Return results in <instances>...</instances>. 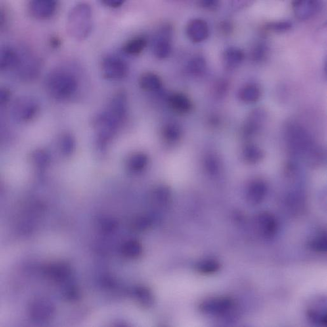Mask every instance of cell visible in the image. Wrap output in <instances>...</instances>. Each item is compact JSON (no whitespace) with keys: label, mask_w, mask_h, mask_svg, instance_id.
<instances>
[{"label":"cell","mask_w":327,"mask_h":327,"mask_svg":"<svg viewBox=\"0 0 327 327\" xmlns=\"http://www.w3.org/2000/svg\"><path fill=\"white\" fill-rule=\"evenodd\" d=\"M93 27V10L89 4L81 3L71 8L67 18L68 34L77 41H83L92 32Z\"/></svg>","instance_id":"cell-1"},{"label":"cell","mask_w":327,"mask_h":327,"mask_svg":"<svg viewBox=\"0 0 327 327\" xmlns=\"http://www.w3.org/2000/svg\"><path fill=\"white\" fill-rule=\"evenodd\" d=\"M45 83L50 94L58 100L70 98L79 87L76 75L64 69H58L50 72L46 78Z\"/></svg>","instance_id":"cell-2"},{"label":"cell","mask_w":327,"mask_h":327,"mask_svg":"<svg viewBox=\"0 0 327 327\" xmlns=\"http://www.w3.org/2000/svg\"><path fill=\"white\" fill-rule=\"evenodd\" d=\"M102 75L109 81H120L129 73V66L123 58L116 55H108L102 62Z\"/></svg>","instance_id":"cell-3"},{"label":"cell","mask_w":327,"mask_h":327,"mask_svg":"<svg viewBox=\"0 0 327 327\" xmlns=\"http://www.w3.org/2000/svg\"><path fill=\"white\" fill-rule=\"evenodd\" d=\"M173 28L170 24H164L159 28L153 41V52L159 60L168 58L171 53Z\"/></svg>","instance_id":"cell-4"},{"label":"cell","mask_w":327,"mask_h":327,"mask_svg":"<svg viewBox=\"0 0 327 327\" xmlns=\"http://www.w3.org/2000/svg\"><path fill=\"white\" fill-rule=\"evenodd\" d=\"M39 111V104L35 99L31 97L19 98L14 102L12 114L16 120L19 122H26L32 120Z\"/></svg>","instance_id":"cell-5"},{"label":"cell","mask_w":327,"mask_h":327,"mask_svg":"<svg viewBox=\"0 0 327 327\" xmlns=\"http://www.w3.org/2000/svg\"><path fill=\"white\" fill-rule=\"evenodd\" d=\"M234 307L233 299L221 297L205 300L199 306V309L202 313L209 315L222 316L227 314Z\"/></svg>","instance_id":"cell-6"},{"label":"cell","mask_w":327,"mask_h":327,"mask_svg":"<svg viewBox=\"0 0 327 327\" xmlns=\"http://www.w3.org/2000/svg\"><path fill=\"white\" fill-rule=\"evenodd\" d=\"M41 69V62L33 54L27 51L26 53H20V64L17 69L20 78L25 81H32L39 76Z\"/></svg>","instance_id":"cell-7"},{"label":"cell","mask_w":327,"mask_h":327,"mask_svg":"<svg viewBox=\"0 0 327 327\" xmlns=\"http://www.w3.org/2000/svg\"><path fill=\"white\" fill-rule=\"evenodd\" d=\"M58 7V2L54 0H33L28 4L29 14L39 20L52 18L57 11Z\"/></svg>","instance_id":"cell-8"},{"label":"cell","mask_w":327,"mask_h":327,"mask_svg":"<svg viewBox=\"0 0 327 327\" xmlns=\"http://www.w3.org/2000/svg\"><path fill=\"white\" fill-rule=\"evenodd\" d=\"M55 313V308L50 301L46 299H37L29 308V313L33 320L37 322H45L51 319Z\"/></svg>","instance_id":"cell-9"},{"label":"cell","mask_w":327,"mask_h":327,"mask_svg":"<svg viewBox=\"0 0 327 327\" xmlns=\"http://www.w3.org/2000/svg\"><path fill=\"white\" fill-rule=\"evenodd\" d=\"M188 39L194 43H201L208 38L209 29L208 24L201 19H194L188 23L186 28Z\"/></svg>","instance_id":"cell-10"},{"label":"cell","mask_w":327,"mask_h":327,"mask_svg":"<svg viewBox=\"0 0 327 327\" xmlns=\"http://www.w3.org/2000/svg\"><path fill=\"white\" fill-rule=\"evenodd\" d=\"M321 3L315 0H298L292 3V8L295 17L300 20H307L318 13Z\"/></svg>","instance_id":"cell-11"},{"label":"cell","mask_w":327,"mask_h":327,"mask_svg":"<svg viewBox=\"0 0 327 327\" xmlns=\"http://www.w3.org/2000/svg\"><path fill=\"white\" fill-rule=\"evenodd\" d=\"M20 61V51L9 46L3 47L0 53V68L3 71L17 70Z\"/></svg>","instance_id":"cell-12"},{"label":"cell","mask_w":327,"mask_h":327,"mask_svg":"<svg viewBox=\"0 0 327 327\" xmlns=\"http://www.w3.org/2000/svg\"><path fill=\"white\" fill-rule=\"evenodd\" d=\"M258 228L264 238H273L278 230V222L272 214L264 212L258 216L257 220Z\"/></svg>","instance_id":"cell-13"},{"label":"cell","mask_w":327,"mask_h":327,"mask_svg":"<svg viewBox=\"0 0 327 327\" xmlns=\"http://www.w3.org/2000/svg\"><path fill=\"white\" fill-rule=\"evenodd\" d=\"M45 272L51 280L60 283L65 282L71 275L70 266L63 263L50 264L45 268Z\"/></svg>","instance_id":"cell-14"},{"label":"cell","mask_w":327,"mask_h":327,"mask_svg":"<svg viewBox=\"0 0 327 327\" xmlns=\"http://www.w3.org/2000/svg\"><path fill=\"white\" fill-rule=\"evenodd\" d=\"M245 56L242 49L234 47L228 48L223 54L224 66L228 70H233L242 63Z\"/></svg>","instance_id":"cell-15"},{"label":"cell","mask_w":327,"mask_h":327,"mask_svg":"<svg viewBox=\"0 0 327 327\" xmlns=\"http://www.w3.org/2000/svg\"><path fill=\"white\" fill-rule=\"evenodd\" d=\"M168 102L171 108L178 114H187L192 108L191 101L182 93L171 94L168 98Z\"/></svg>","instance_id":"cell-16"},{"label":"cell","mask_w":327,"mask_h":327,"mask_svg":"<svg viewBox=\"0 0 327 327\" xmlns=\"http://www.w3.org/2000/svg\"><path fill=\"white\" fill-rule=\"evenodd\" d=\"M139 85L144 91L157 92L162 88L163 81L156 73L146 72L140 76Z\"/></svg>","instance_id":"cell-17"},{"label":"cell","mask_w":327,"mask_h":327,"mask_svg":"<svg viewBox=\"0 0 327 327\" xmlns=\"http://www.w3.org/2000/svg\"><path fill=\"white\" fill-rule=\"evenodd\" d=\"M267 193V186L263 182L257 180L249 185L247 192V199L251 204L257 205L263 202Z\"/></svg>","instance_id":"cell-18"},{"label":"cell","mask_w":327,"mask_h":327,"mask_svg":"<svg viewBox=\"0 0 327 327\" xmlns=\"http://www.w3.org/2000/svg\"><path fill=\"white\" fill-rule=\"evenodd\" d=\"M148 45V40L144 36H138L130 39L123 46V50L130 56H137L142 53Z\"/></svg>","instance_id":"cell-19"},{"label":"cell","mask_w":327,"mask_h":327,"mask_svg":"<svg viewBox=\"0 0 327 327\" xmlns=\"http://www.w3.org/2000/svg\"><path fill=\"white\" fill-rule=\"evenodd\" d=\"M206 60L201 56H195L192 58L186 66V72L194 77L203 76L206 72Z\"/></svg>","instance_id":"cell-20"},{"label":"cell","mask_w":327,"mask_h":327,"mask_svg":"<svg viewBox=\"0 0 327 327\" xmlns=\"http://www.w3.org/2000/svg\"><path fill=\"white\" fill-rule=\"evenodd\" d=\"M261 92L257 85L249 83L243 87L239 92V97L243 102L253 103L261 97Z\"/></svg>","instance_id":"cell-21"},{"label":"cell","mask_w":327,"mask_h":327,"mask_svg":"<svg viewBox=\"0 0 327 327\" xmlns=\"http://www.w3.org/2000/svg\"><path fill=\"white\" fill-rule=\"evenodd\" d=\"M142 245L136 241H129L125 243L122 248V252L125 257L136 259L142 255Z\"/></svg>","instance_id":"cell-22"},{"label":"cell","mask_w":327,"mask_h":327,"mask_svg":"<svg viewBox=\"0 0 327 327\" xmlns=\"http://www.w3.org/2000/svg\"><path fill=\"white\" fill-rule=\"evenodd\" d=\"M264 114L261 111H255L249 117L248 123L245 126V133L251 135L259 129L260 125L263 123Z\"/></svg>","instance_id":"cell-23"},{"label":"cell","mask_w":327,"mask_h":327,"mask_svg":"<svg viewBox=\"0 0 327 327\" xmlns=\"http://www.w3.org/2000/svg\"><path fill=\"white\" fill-rule=\"evenodd\" d=\"M163 137L169 142H175L181 137V129L177 124L169 123L164 127L163 130Z\"/></svg>","instance_id":"cell-24"},{"label":"cell","mask_w":327,"mask_h":327,"mask_svg":"<svg viewBox=\"0 0 327 327\" xmlns=\"http://www.w3.org/2000/svg\"><path fill=\"white\" fill-rule=\"evenodd\" d=\"M221 265L214 259H207L200 262L197 265V269L203 274H212L219 271Z\"/></svg>","instance_id":"cell-25"},{"label":"cell","mask_w":327,"mask_h":327,"mask_svg":"<svg viewBox=\"0 0 327 327\" xmlns=\"http://www.w3.org/2000/svg\"><path fill=\"white\" fill-rule=\"evenodd\" d=\"M146 163H147V158L144 154H136L130 158L128 167L132 171H139L145 167Z\"/></svg>","instance_id":"cell-26"},{"label":"cell","mask_w":327,"mask_h":327,"mask_svg":"<svg viewBox=\"0 0 327 327\" xmlns=\"http://www.w3.org/2000/svg\"><path fill=\"white\" fill-rule=\"evenodd\" d=\"M136 298L143 305L149 306L153 303V295L150 291L144 287H139L135 290Z\"/></svg>","instance_id":"cell-27"},{"label":"cell","mask_w":327,"mask_h":327,"mask_svg":"<svg viewBox=\"0 0 327 327\" xmlns=\"http://www.w3.org/2000/svg\"><path fill=\"white\" fill-rule=\"evenodd\" d=\"M310 248L316 252L325 253L327 251V243L326 234L320 235L309 243Z\"/></svg>","instance_id":"cell-28"},{"label":"cell","mask_w":327,"mask_h":327,"mask_svg":"<svg viewBox=\"0 0 327 327\" xmlns=\"http://www.w3.org/2000/svg\"><path fill=\"white\" fill-rule=\"evenodd\" d=\"M307 316L312 323L319 326H326L327 318L326 313L316 309H309L307 311Z\"/></svg>","instance_id":"cell-29"},{"label":"cell","mask_w":327,"mask_h":327,"mask_svg":"<svg viewBox=\"0 0 327 327\" xmlns=\"http://www.w3.org/2000/svg\"><path fill=\"white\" fill-rule=\"evenodd\" d=\"M245 158L249 162L256 163L262 158L263 153L257 146L249 145L245 148Z\"/></svg>","instance_id":"cell-30"},{"label":"cell","mask_w":327,"mask_h":327,"mask_svg":"<svg viewBox=\"0 0 327 327\" xmlns=\"http://www.w3.org/2000/svg\"><path fill=\"white\" fill-rule=\"evenodd\" d=\"M61 146L62 152L65 154H71L75 148L74 138L69 134L62 136L61 140Z\"/></svg>","instance_id":"cell-31"},{"label":"cell","mask_w":327,"mask_h":327,"mask_svg":"<svg viewBox=\"0 0 327 327\" xmlns=\"http://www.w3.org/2000/svg\"><path fill=\"white\" fill-rule=\"evenodd\" d=\"M292 24L288 20L269 23L267 25V29L275 32H285L292 28Z\"/></svg>","instance_id":"cell-32"},{"label":"cell","mask_w":327,"mask_h":327,"mask_svg":"<svg viewBox=\"0 0 327 327\" xmlns=\"http://www.w3.org/2000/svg\"><path fill=\"white\" fill-rule=\"evenodd\" d=\"M267 52V48L263 44H259L254 48L251 53V57L255 61H260L265 58Z\"/></svg>","instance_id":"cell-33"},{"label":"cell","mask_w":327,"mask_h":327,"mask_svg":"<svg viewBox=\"0 0 327 327\" xmlns=\"http://www.w3.org/2000/svg\"><path fill=\"white\" fill-rule=\"evenodd\" d=\"M132 225L136 230H143L149 227L150 221L146 217H138L133 221Z\"/></svg>","instance_id":"cell-34"},{"label":"cell","mask_w":327,"mask_h":327,"mask_svg":"<svg viewBox=\"0 0 327 327\" xmlns=\"http://www.w3.org/2000/svg\"><path fill=\"white\" fill-rule=\"evenodd\" d=\"M228 88V82L225 81V80H220V81L217 82V83H216L215 87H214V90H215L216 94L222 96L224 95L227 91Z\"/></svg>","instance_id":"cell-35"},{"label":"cell","mask_w":327,"mask_h":327,"mask_svg":"<svg viewBox=\"0 0 327 327\" xmlns=\"http://www.w3.org/2000/svg\"><path fill=\"white\" fill-rule=\"evenodd\" d=\"M201 7L208 10H215L219 7V1L216 0H203L199 2Z\"/></svg>","instance_id":"cell-36"},{"label":"cell","mask_w":327,"mask_h":327,"mask_svg":"<svg viewBox=\"0 0 327 327\" xmlns=\"http://www.w3.org/2000/svg\"><path fill=\"white\" fill-rule=\"evenodd\" d=\"M34 159L36 163H37L38 164L41 165L45 164L46 163H47L48 160H49V157H48L47 155L43 151H37L35 153Z\"/></svg>","instance_id":"cell-37"},{"label":"cell","mask_w":327,"mask_h":327,"mask_svg":"<svg viewBox=\"0 0 327 327\" xmlns=\"http://www.w3.org/2000/svg\"><path fill=\"white\" fill-rule=\"evenodd\" d=\"M79 295L78 289L74 286L70 287L65 292V297L70 301H75V300L78 299Z\"/></svg>","instance_id":"cell-38"},{"label":"cell","mask_w":327,"mask_h":327,"mask_svg":"<svg viewBox=\"0 0 327 327\" xmlns=\"http://www.w3.org/2000/svg\"><path fill=\"white\" fill-rule=\"evenodd\" d=\"M101 2L102 5L111 8H120L125 3L123 0H102Z\"/></svg>","instance_id":"cell-39"},{"label":"cell","mask_w":327,"mask_h":327,"mask_svg":"<svg viewBox=\"0 0 327 327\" xmlns=\"http://www.w3.org/2000/svg\"><path fill=\"white\" fill-rule=\"evenodd\" d=\"M10 98V92L7 88H2L0 92V100L1 103L5 104L9 101Z\"/></svg>","instance_id":"cell-40"},{"label":"cell","mask_w":327,"mask_h":327,"mask_svg":"<svg viewBox=\"0 0 327 327\" xmlns=\"http://www.w3.org/2000/svg\"><path fill=\"white\" fill-rule=\"evenodd\" d=\"M102 228H103V229L106 230V231H109V230L111 231V230L114 229L115 224L112 221L106 220L105 221L102 222Z\"/></svg>","instance_id":"cell-41"},{"label":"cell","mask_w":327,"mask_h":327,"mask_svg":"<svg viewBox=\"0 0 327 327\" xmlns=\"http://www.w3.org/2000/svg\"><path fill=\"white\" fill-rule=\"evenodd\" d=\"M50 45L52 46V47L57 48L60 47L61 45V41L58 37H52L51 40H50Z\"/></svg>","instance_id":"cell-42"},{"label":"cell","mask_w":327,"mask_h":327,"mask_svg":"<svg viewBox=\"0 0 327 327\" xmlns=\"http://www.w3.org/2000/svg\"><path fill=\"white\" fill-rule=\"evenodd\" d=\"M221 29L222 30L224 31V32H229L231 31L232 26L228 22H223L221 24Z\"/></svg>","instance_id":"cell-43"}]
</instances>
